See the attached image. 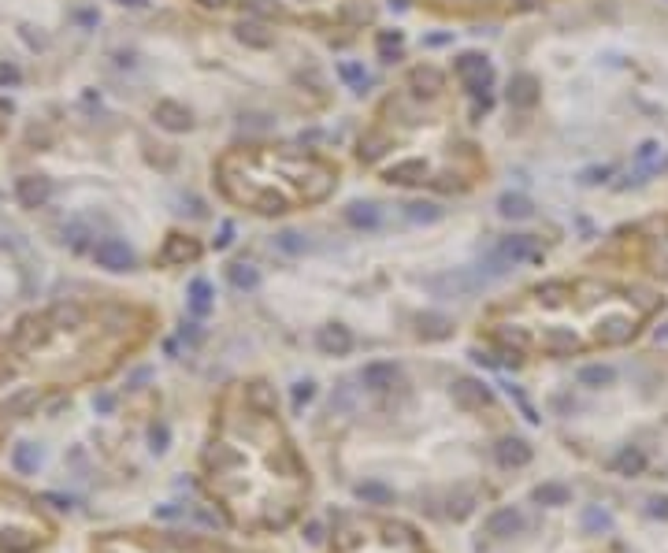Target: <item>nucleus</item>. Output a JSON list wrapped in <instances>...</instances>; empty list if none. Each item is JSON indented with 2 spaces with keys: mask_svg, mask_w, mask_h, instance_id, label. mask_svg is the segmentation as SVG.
Here are the masks:
<instances>
[{
  "mask_svg": "<svg viewBox=\"0 0 668 553\" xmlns=\"http://www.w3.org/2000/svg\"><path fill=\"white\" fill-rule=\"evenodd\" d=\"M204 486L238 527L272 531L301 513L308 472L275 424L267 383H249L242 412H227L204 449Z\"/></svg>",
  "mask_w": 668,
  "mask_h": 553,
  "instance_id": "obj_1",
  "label": "nucleus"
},
{
  "mask_svg": "<svg viewBox=\"0 0 668 553\" xmlns=\"http://www.w3.org/2000/svg\"><path fill=\"white\" fill-rule=\"evenodd\" d=\"M331 553H431V550L424 535H416L408 524L353 516L342 520V527L334 531Z\"/></svg>",
  "mask_w": 668,
  "mask_h": 553,
  "instance_id": "obj_2",
  "label": "nucleus"
},
{
  "mask_svg": "<svg viewBox=\"0 0 668 553\" xmlns=\"http://www.w3.org/2000/svg\"><path fill=\"white\" fill-rule=\"evenodd\" d=\"M93 553H238V550L208 538L164 535V538H104L93 546Z\"/></svg>",
  "mask_w": 668,
  "mask_h": 553,
  "instance_id": "obj_3",
  "label": "nucleus"
},
{
  "mask_svg": "<svg viewBox=\"0 0 668 553\" xmlns=\"http://www.w3.org/2000/svg\"><path fill=\"white\" fill-rule=\"evenodd\" d=\"M93 260L108 271H131L134 267V249L119 242V238H101L93 245Z\"/></svg>",
  "mask_w": 668,
  "mask_h": 553,
  "instance_id": "obj_4",
  "label": "nucleus"
},
{
  "mask_svg": "<svg viewBox=\"0 0 668 553\" xmlns=\"http://www.w3.org/2000/svg\"><path fill=\"white\" fill-rule=\"evenodd\" d=\"M15 197L23 208H45L49 197H52V182L45 175H26L15 182Z\"/></svg>",
  "mask_w": 668,
  "mask_h": 553,
  "instance_id": "obj_5",
  "label": "nucleus"
},
{
  "mask_svg": "<svg viewBox=\"0 0 668 553\" xmlns=\"http://www.w3.org/2000/svg\"><path fill=\"white\" fill-rule=\"evenodd\" d=\"M153 119H156V126L171 130V134H182V130H190V126H193L190 108H182L178 101H160V104L153 108Z\"/></svg>",
  "mask_w": 668,
  "mask_h": 553,
  "instance_id": "obj_6",
  "label": "nucleus"
},
{
  "mask_svg": "<svg viewBox=\"0 0 668 553\" xmlns=\"http://www.w3.org/2000/svg\"><path fill=\"white\" fill-rule=\"evenodd\" d=\"M197 256H201V245L182 234H167L164 249H160V264H193Z\"/></svg>",
  "mask_w": 668,
  "mask_h": 553,
  "instance_id": "obj_7",
  "label": "nucleus"
},
{
  "mask_svg": "<svg viewBox=\"0 0 668 553\" xmlns=\"http://www.w3.org/2000/svg\"><path fill=\"white\" fill-rule=\"evenodd\" d=\"M342 220H346L353 231H375V226L383 223V208L371 201H353V204H346Z\"/></svg>",
  "mask_w": 668,
  "mask_h": 553,
  "instance_id": "obj_8",
  "label": "nucleus"
},
{
  "mask_svg": "<svg viewBox=\"0 0 668 553\" xmlns=\"http://www.w3.org/2000/svg\"><path fill=\"white\" fill-rule=\"evenodd\" d=\"M408 85H412V93H419V97H435V93H442V85H446V74L438 67H431V63H424V67H412Z\"/></svg>",
  "mask_w": 668,
  "mask_h": 553,
  "instance_id": "obj_9",
  "label": "nucleus"
},
{
  "mask_svg": "<svg viewBox=\"0 0 668 553\" xmlns=\"http://www.w3.org/2000/svg\"><path fill=\"white\" fill-rule=\"evenodd\" d=\"M509 104L512 108H535L538 104V79H535V74H512Z\"/></svg>",
  "mask_w": 668,
  "mask_h": 553,
  "instance_id": "obj_10",
  "label": "nucleus"
},
{
  "mask_svg": "<svg viewBox=\"0 0 668 553\" xmlns=\"http://www.w3.org/2000/svg\"><path fill=\"white\" fill-rule=\"evenodd\" d=\"M505 264H520V260H535L538 256V249H535V242L527 234H516V238H505V242L494 249Z\"/></svg>",
  "mask_w": 668,
  "mask_h": 553,
  "instance_id": "obj_11",
  "label": "nucleus"
},
{
  "mask_svg": "<svg viewBox=\"0 0 668 553\" xmlns=\"http://www.w3.org/2000/svg\"><path fill=\"white\" fill-rule=\"evenodd\" d=\"M427 179V164L424 160H401V164H394L386 171V182H394V186H416V182Z\"/></svg>",
  "mask_w": 668,
  "mask_h": 553,
  "instance_id": "obj_12",
  "label": "nucleus"
},
{
  "mask_svg": "<svg viewBox=\"0 0 668 553\" xmlns=\"http://www.w3.org/2000/svg\"><path fill=\"white\" fill-rule=\"evenodd\" d=\"M316 345L323 353H331V356H342V353H349L353 349V334L346 327H323L316 334Z\"/></svg>",
  "mask_w": 668,
  "mask_h": 553,
  "instance_id": "obj_13",
  "label": "nucleus"
},
{
  "mask_svg": "<svg viewBox=\"0 0 668 553\" xmlns=\"http://www.w3.org/2000/svg\"><path fill=\"white\" fill-rule=\"evenodd\" d=\"M331 190H334V175L327 167H316L312 171V179H305V190H301V197L305 201H323V197H331Z\"/></svg>",
  "mask_w": 668,
  "mask_h": 553,
  "instance_id": "obj_14",
  "label": "nucleus"
},
{
  "mask_svg": "<svg viewBox=\"0 0 668 553\" xmlns=\"http://www.w3.org/2000/svg\"><path fill=\"white\" fill-rule=\"evenodd\" d=\"M535 212V204L524 197V193H501L498 197V215L501 220H527Z\"/></svg>",
  "mask_w": 668,
  "mask_h": 553,
  "instance_id": "obj_15",
  "label": "nucleus"
},
{
  "mask_svg": "<svg viewBox=\"0 0 668 553\" xmlns=\"http://www.w3.org/2000/svg\"><path fill=\"white\" fill-rule=\"evenodd\" d=\"M234 34H238V41H242V45H249V49H272V41H275L272 30H264L260 23H253V19H245Z\"/></svg>",
  "mask_w": 668,
  "mask_h": 553,
  "instance_id": "obj_16",
  "label": "nucleus"
},
{
  "mask_svg": "<svg viewBox=\"0 0 668 553\" xmlns=\"http://www.w3.org/2000/svg\"><path fill=\"white\" fill-rule=\"evenodd\" d=\"M453 397H457L465 408H479L483 401H490V394L476 383V379H460V383L453 386Z\"/></svg>",
  "mask_w": 668,
  "mask_h": 553,
  "instance_id": "obj_17",
  "label": "nucleus"
},
{
  "mask_svg": "<svg viewBox=\"0 0 668 553\" xmlns=\"http://www.w3.org/2000/svg\"><path fill=\"white\" fill-rule=\"evenodd\" d=\"M249 204H253L260 215H283V212H290V201L283 197V193H275V190L256 193V197H249Z\"/></svg>",
  "mask_w": 668,
  "mask_h": 553,
  "instance_id": "obj_18",
  "label": "nucleus"
},
{
  "mask_svg": "<svg viewBox=\"0 0 668 553\" xmlns=\"http://www.w3.org/2000/svg\"><path fill=\"white\" fill-rule=\"evenodd\" d=\"M360 379H364V386H371V390H386V386H394L397 368L394 364H368Z\"/></svg>",
  "mask_w": 668,
  "mask_h": 553,
  "instance_id": "obj_19",
  "label": "nucleus"
},
{
  "mask_svg": "<svg viewBox=\"0 0 668 553\" xmlns=\"http://www.w3.org/2000/svg\"><path fill=\"white\" fill-rule=\"evenodd\" d=\"M405 220L408 223H438L442 220V208L431 201H416V204H405Z\"/></svg>",
  "mask_w": 668,
  "mask_h": 553,
  "instance_id": "obj_20",
  "label": "nucleus"
},
{
  "mask_svg": "<svg viewBox=\"0 0 668 553\" xmlns=\"http://www.w3.org/2000/svg\"><path fill=\"white\" fill-rule=\"evenodd\" d=\"M275 245L283 249L286 256H301V253H308V238L305 234H297V231H283V234H275Z\"/></svg>",
  "mask_w": 668,
  "mask_h": 553,
  "instance_id": "obj_21",
  "label": "nucleus"
},
{
  "mask_svg": "<svg viewBox=\"0 0 668 553\" xmlns=\"http://www.w3.org/2000/svg\"><path fill=\"white\" fill-rule=\"evenodd\" d=\"M190 305H193V312H208L212 308V283L208 279H193L190 283Z\"/></svg>",
  "mask_w": 668,
  "mask_h": 553,
  "instance_id": "obj_22",
  "label": "nucleus"
},
{
  "mask_svg": "<svg viewBox=\"0 0 668 553\" xmlns=\"http://www.w3.org/2000/svg\"><path fill=\"white\" fill-rule=\"evenodd\" d=\"M231 283L238 290H256V286H260V271L249 267V264H234L231 267Z\"/></svg>",
  "mask_w": 668,
  "mask_h": 553,
  "instance_id": "obj_23",
  "label": "nucleus"
},
{
  "mask_svg": "<svg viewBox=\"0 0 668 553\" xmlns=\"http://www.w3.org/2000/svg\"><path fill=\"white\" fill-rule=\"evenodd\" d=\"M245 12L253 19H283V4H275V0H245Z\"/></svg>",
  "mask_w": 668,
  "mask_h": 553,
  "instance_id": "obj_24",
  "label": "nucleus"
},
{
  "mask_svg": "<svg viewBox=\"0 0 668 553\" xmlns=\"http://www.w3.org/2000/svg\"><path fill=\"white\" fill-rule=\"evenodd\" d=\"M360 160L364 164H371V160H379L383 153H386V138L383 134H368V138H360Z\"/></svg>",
  "mask_w": 668,
  "mask_h": 553,
  "instance_id": "obj_25",
  "label": "nucleus"
},
{
  "mask_svg": "<svg viewBox=\"0 0 668 553\" xmlns=\"http://www.w3.org/2000/svg\"><path fill=\"white\" fill-rule=\"evenodd\" d=\"M401 30H383V34H379V41H375V45H379V56L383 60H394L397 56V52H401Z\"/></svg>",
  "mask_w": 668,
  "mask_h": 553,
  "instance_id": "obj_26",
  "label": "nucleus"
},
{
  "mask_svg": "<svg viewBox=\"0 0 668 553\" xmlns=\"http://www.w3.org/2000/svg\"><path fill=\"white\" fill-rule=\"evenodd\" d=\"M338 74L353 85V93H364V85H368V74H364L360 63H338Z\"/></svg>",
  "mask_w": 668,
  "mask_h": 553,
  "instance_id": "obj_27",
  "label": "nucleus"
},
{
  "mask_svg": "<svg viewBox=\"0 0 668 553\" xmlns=\"http://www.w3.org/2000/svg\"><path fill=\"white\" fill-rule=\"evenodd\" d=\"M419 331H424L427 338H442V334H449V320L446 316H419Z\"/></svg>",
  "mask_w": 668,
  "mask_h": 553,
  "instance_id": "obj_28",
  "label": "nucleus"
},
{
  "mask_svg": "<svg viewBox=\"0 0 668 553\" xmlns=\"http://www.w3.org/2000/svg\"><path fill=\"white\" fill-rule=\"evenodd\" d=\"M12 461H15L19 472H34L37 468V446H19Z\"/></svg>",
  "mask_w": 668,
  "mask_h": 553,
  "instance_id": "obj_29",
  "label": "nucleus"
},
{
  "mask_svg": "<svg viewBox=\"0 0 668 553\" xmlns=\"http://www.w3.org/2000/svg\"><path fill=\"white\" fill-rule=\"evenodd\" d=\"M635 160H639V167L650 171V167L657 164V160H661V145H657V142H642V145H639V153H635Z\"/></svg>",
  "mask_w": 668,
  "mask_h": 553,
  "instance_id": "obj_30",
  "label": "nucleus"
},
{
  "mask_svg": "<svg viewBox=\"0 0 668 553\" xmlns=\"http://www.w3.org/2000/svg\"><path fill=\"white\" fill-rule=\"evenodd\" d=\"M23 82V71L15 63H0V85H19Z\"/></svg>",
  "mask_w": 668,
  "mask_h": 553,
  "instance_id": "obj_31",
  "label": "nucleus"
},
{
  "mask_svg": "<svg viewBox=\"0 0 668 553\" xmlns=\"http://www.w3.org/2000/svg\"><path fill=\"white\" fill-rule=\"evenodd\" d=\"M501 461H527V449H524V442H505V449H501Z\"/></svg>",
  "mask_w": 668,
  "mask_h": 553,
  "instance_id": "obj_32",
  "label": "nucleus"
},
{
  "mask_svg": "<svg viewBox=\"0 0 668 553\" xmlns=\"http://www.w3.org/2000/svg\"><path fill=\"white\" fill-rule=\"evenodd\" d=\"M609 379H612L609 368H587L583 372V383H609Z\"/></svg>",
  "mask_w": 668,
  "mask_h": 553,
  "instance_id": "obj_33",
  "label": "nucleus"
},
{
  "mask_svg": "<svg viewBox=\"0 0 668 553\" xmlns=\"http://www.w3.org/2000/svg\"><path fill=\"white\" fill-rule=\"evenodd\" d=\"M579 179H583L587 186H598V182H606V179H609V167H590V171H583Z\"/></svg>",
  "mask_w": 668,
  "mask_h": 553,
  "instance_id": "obj_34",
  "label": "nucleus"
},
{
  "mask_svg": "<svg viewBox=\"0 0 668 553\" xmlns=\"http://www.w3.org/2000/svg\"><path fill=\"white\" fill-rule=\"evenodd\" d=\"M234 242V223H223L219 234H215V249H227Z\"/></svg>",
  "mask_w": 668,
  "mask_h": 553,
  "instance_id": "obj_35",
  "label": "nucleus"
},
{
  "mask_svg": "<svg viewBox=\"0 0 668 553\" xmlns=\"http://www.w3.org/2000/svg\"><path fill=\"white\" fill-rule=\"evenodd\" d=\"M312 397V383H297L294 386V405H301V401H308Z\"/></svg>",
  "mask_w": 668,
  "mask_h": 553,
  "instance_id": "obj_36",
  "label": "nucleus"
},
{
  "mask_svg": "<svg viewBox=\"0 0 668 553\" xmlns=\"http://www.w3.org/2000/svg\"><path fill=\"white\" fill-rule=\"evenodd\" d=\"M153 442H156V449H164V442H167V427H156V431H153Z\"/></svg>",
  "mask_w": 668,
  "mask_h": 553,
  "instance_id": "obj_37",
  "label": "nucleus"
},
{
  "mask_svg": "<svg viewBox=\"0 0 668 553\" xmlns=\"http://www.w3.org/2000/svg\"><path fill=\"white\" fill-rule=\"evenodd\" d=\"M427 45H431V49H438V45H449V34H435V38H427Z\"/></svg>",
  "mask_w": 668,
  "mask_h": 553,
  "instance_id": "obj_38",
  "label": "nucleus"
},
{
  "mask_svg": "<svg viewBox=\"0 0 668 553\" xmlns=\"http://www.w3.org/2000/svg\"><path fill=\"white\" fill-rule=\"evenodd\" d=\"M97 408H101V412L112 408V394H101V397H97Z\"/></svg>",
  "mask_w": 668,
  "mask_h": 553,
  "instance_id": "obj_39",
  "label": "nucleus"
},
{
  "mask_svg": "<svg viewBox=\"0 0 668 553\" xmlns=\"http://www.w3.org/2000/svg\"><path fill=\"white\" fill-rule=\"evenodd\" d=\"M542 0H516V8H524V12H531V8H538Z\"/></svg>",
  "mask_w": 668,
  "mask_h": 553,
  "instance_id": "obj_40",
  "label": "nucleus"
},
{
  "mask_svg": "<svg viewBox=\"0 0 668 553\" xmlns=\"http://www.w3.org/2000/svg\"><path fill=\"white\" fill-rule=\"evenodd\" d=\"M197 4H201V8H223L227 0H197Z\"/></svg>",
  "mask_w": 668,
  "mask_h": 553,
  "instance_id": "obj_41",
  "label": "nucleus"
},
{
  "mask_svg": "<svg viewBox=\"0 0 668 553\" xmlns=\"http://www.w3.org/2000/svg\"><path fill=\"white\" fill-rule=\"evenodd\" d=\"M119 4H126V8H145V0H119Z\"/></svg>",
  "mask_w": 668,
  "mask_h": 553,
  "instance_id": "obj_42",
  "label": "nucleus"
}]
</instances>
